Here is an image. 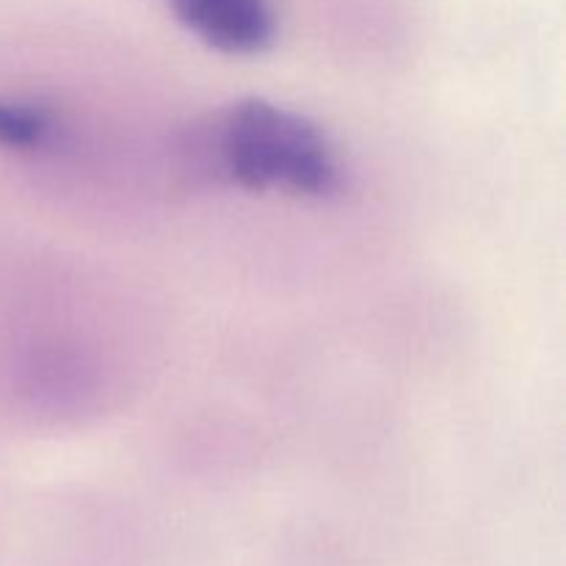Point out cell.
I'll return each instance as SVG.
<instances>
[{
  "label": "cell",
  "mask_w": 566,
  "mask_h": 566,
  "mask_svg": "<svg viewBox=\"0 0 566 566\" xmlns=\"http://www.w3.org/2000/svg\"><path fill=\"white\" fill-rule=\"evenodd\" d=\"M202 149L216 175L243 191L285 188L315 199L340 191V164L324 130L269 99H241L221 111Z\"/></svg>",
  "instance_id": "1"
},
{
  "label": "cell",
  "mask_w": 566,
  "mask_h": 566,
  "mask_svg": "<svg viewBox=\"0 0 566 566\" xmlns=\"http://www.w3.org/2000/svg\"><path fill=\"white\" fill-rule=\"evenodd\" d=\"M177 20L205 44L232 55L263 53L276 22L269 0H169Z\"/></svg>",
  "instance_id": "2"
},
{
  "label": "cell",
  "mask_w": 566,
  "mask_h": 566,
  "mask_svg": "<svg viewBox=\"0 0 566 566\" xmlns=\"http://www.w3.org/2000/svg\"><path fill=\"white\" fill-rule=\"evenodd\" d=\"M53 133V116L33 103H0V144L9 149H36Z\"/></svg>",
  "instance_id": "3"
}]
</instances>
